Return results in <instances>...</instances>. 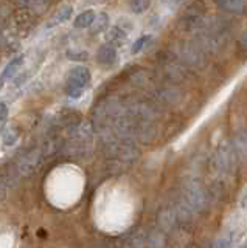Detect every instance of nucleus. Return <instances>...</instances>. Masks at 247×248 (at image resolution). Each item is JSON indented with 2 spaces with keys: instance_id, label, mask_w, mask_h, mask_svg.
Here are the masks:
<instances>
[{
  "instance_id": "19",
  "label": "nucleus",
  "mask_w": 247,
  "mask_h": 248,
  "mask_svg": "<svg viewBox=\"0 0 247 248\" xmlns=\"http://www.w3.org/2000/svg\"><path fill=\"white\" fill-rule=\"evenodd\" d=\"M244 13H247V3H246V11Z\"/></svg>"
},
{
  "instance_id": "8",
  "label": "nucleus",
  "mask_w": 247,
  "mask_h": 248,
  "mask_svg": "<svg viewBox=\"0 0 247 248\" xmlns=\"http://www.w3.org/2000/svg\"><path fill=\"white\" fill-rule=\"evenodd\" d=\"M107 28H109V16H107L106 13L97 14L95 20H94V23H92V27H90V33L92 34H99V33H103V31H106Z\"/></svg>"
},
{
  "instance_id": "17",
  "label": "nucleus",
  "mask_w": 247,
  "mask_h": 248,
  "mask_svg": "<svg viewBox=\"0 0 247 248\" xmlns=\"http://www.w3.org/2000/svg\"><path fill=\"white\" fill-rule=\"evenodd\" d=\"M212 248H230V244L227 242V240H224V239H221V240H218Z\"/></svg>"
},
{
  "instance_id": "12",
  "label": "nucleus",
  "mask_w": 247,
  "mask_h": 248,
  "mask_svg": "<svg viewBox=\"0 0 247 248\" xmlns=\"http://www.w3.org/2000/svg\"><path fill=\"white\" fill-rule=\"evenodd\" d=\"M151 6V2H148V0H135V2H132L129 5V8L132 10V13L135 14H142L145 13L148 8Z\"/></svg>"
},
{
  "instance_id": "16",
  "label": "nucleus",
  "mask_w": 247,
  "mask_h": 248,
  "mask_svg": "<svg viewBox=\"0 0 247 248\" xmlns=\"http://www.w3.org/2000/svg\"><path fill=\"white\" fill-rule=\"evenodd\" d=\"M67 54H68V58H70V59H75V61H81L82 58H84V59H87V58H89L87 51H82V53H75V50H70V51H68Z\"/></svg>"
},
{
  "instance_id": "13",
  "label": "nucleus",
  "mask_w": 247,
  "mask_h": 248,
  "mask_svg": "<svg viewBox=\"0 0 247 248\" xmlns=\"http://www.w3.org/2000/svg\"><path fill=\"white\" fill-rule=\"evenodd\" d=\"M151 41V36L149 34H145V36H140L137 39V41L132 44V48H131V53L132 54H135V53H138V51H142L145 46H146V44H148Z\"/></svg>"
},
{
  "instance_id": "1",
  "label": "nucleus",
  "mask_w": 247,
  "mask_h": 248,
  "mask_svg": "<svg viewBox=\"0 0 247 248\" xmlns=\"http://www.w3.org/2000/svg\"><path fill=\"white\" fill-rule=\"evenodd\" d=\"M90 82V70L86 65H76L68 73L67 81V95L76 99L82 95L84 89Z\"/></svg>"
},
{
  "instance_id": "15",
  "label": "nucleus",
  "mask_w": 247,
  "mask_h": 248,
  "mask_svg": "<svg viewBox=\"0 0 247 248\" xmlns=\"http://www.w3.org/2000/svg\"><path fill=\"white\" fill-rule=\"evenodd\" d=\"M8 118V106L0 101V124H3Z\"/></svg>"
},
{
  "instance_id": "7",
  "label": "nucleus",
  "mask_w": 247,
  "mask_h": 248,
  "mask_svg": "<svg viewBox=\"0 0 247 248\" xmlns=\"http://www.w3.org/2000/svg\"><path fill=\"white\" fill-rule=\"evenodd\" d=\"M95 11L94 10H86V11H82L81 14L76 16V19L73 22V25L75 28H90L92 27V23H94L95 20Z\"/></svg>"
},
{
  "instance_id": "4",
  "label": "nucleus",
  "mask_w": 247,
  "mask_h": 248,
  "mask_svg": "<svg viewBox=\"0 0 247 248\" xmlns=\"http://www.w3.org/2000/svg\"><path fill=\"white\" fill-rule=\"evenodd\" d=\"M97 59L99 62V65L103 67H112L117 62V48H114L109 44H103L98 48Z\"/></svg>"
},
{
  "instance_id": "5",
  "label": "nucleus",
  "mask_w": 247,
  "mask_h": 248,
  "mask_svg": "<svg viewBox=\"0 0 247 248\" xmlns=\"http://www.w3.org/2000/svg\"><path fill=\"white\" fill-rule=\"evenodd\" d=\"M106 39H107V42L106 44H109V45H112L114 48L115 46H121L123 44L126 42V39H128V33L125 30H121L120 27H112L111 30H109V33H107V36H106Z\"/></svg>"
},
{
  "instance_id": "9",
  "label": "nucleus",
  "mask_w": 247,
  "mask_h": 248,
  "mask_svg": "<svg viewBox=\"0 0 247 248\" xmlns=\"http://www.w3.org/2000/svg\"><path fill=\"white\" fill-rule=\"evenodd\" d=\"M204 194L199 188H190L187 191V202L193 208H202V202H204Z\"/></svg>"
},
{
  "instance_id": "14",
  "label": "nucleus",
  "mask_w": 247,
  "mask_h": 248,
  "mask_svg": "<svg viewBox=\"0 0 247 248\" xmlns=\"http://www.w3.org/2000/svg\"><path fill=\"white\" fill-rule=\"evenodd\" d=\"M10 177H11V175H0V196H2V194H5L6 191H8L10 185H11Z\"/></svg>"
},
{
  "instance_id": "6",
  "label": "nucleus",
  "mask_w": 247,
  "mask_h": 248,
  "mask_svg": "<svg viewBox=\"0 0 247 248\" xmlns=\"http://www.w3.org/2000/svg\"><path fill=\"white\" fill-rule=\"evenodd\" d=\"M73 13V8L70 5H64V6H61L59 10L53 14V17L50 19L49 22V27H56L59 25V23H63V22H67L68 19H70V16Z\"/></svg>"
},
{
  "instance_id": "3",
  "label": "nucleus",
  "mask_w": 247,
  "mask_h": 248,
  "mask_svg": "<svg viewBox=\"0 0 247 248\" xmlns=\"http://www.w3.org/2000/svg\"><path fill=\"white\" fill-rule=\"evenodd\" d=\"M22 62H24V54H17V56H14L8 62V64L5 65V68L2 70V73H0V89H2L6 82H8L10 79H13V78L17 75Z\"/></svg>"
},
{
  "instance_id": "11",
  "label": "nucleus",
  "mask_w": 247,
  "mask_h": 248,
  "mask_svg": "<svg viewBox=\"0 0 247 248\" xmlns=\"http://www.w3.org/2000/svg\"><path fill=\"white\" fill-rule=\"evenodd\" d=\"M19 138V130L16 127H8L5 132H3V137H2V143L3 146H13L14 143L17 141Z\"/></svg>"
},
{
  "instance_id": "20",
  "label": "nucleus",
  "mask_w": 247,
  "mask_h": 248,
  "mask_svg": "<svg viewBox=\"0 0 247 248\" xmlns=\"http://www.w3.org/2000/svg\"><path fill=\"white\" fill-rule=\"evenodd\" d=\"M246 202H247V194H246Z\"/></svg>"
},
{
  "instance_id": "18",
  "label": "nucleus",
  "mask_w": 247,
  "mask_h": 248,
  "mask_svg": "<svg viewBox=\"0 0 247 248\" xmlns=\"http://www.w3.org/2000/svg\"><path fill=\"white\" fill-rule=\"evenodd\" d=\"M241 46L244 50H247V31H244L243 36H241Z\"/></svg>"
},
{
  "instance_id": "2",
  "label": "nucleus",
  "mask_w": 247,
  "mask_h": 248,
  "mask_svg": "<svg viewBox=\"0 0 247 248\" xmlns=\"http://www.w3.org/2000/svg\"><path fill=\"white\" fill-rule=\"evenodd\" d=\"M45 157H47V155H45L42 147H34V149L28 151L24 157L19 160L17 168H16V174L22 175V177H27L30 174H33L34 170L42 165Z\"/></svg>"
},
{
  "instance_id": "10",
  "label": "nucleus",
  "mask_w": 247,
  "mask_h": 248,
  "mask_svg": "<svg viewBox=\"0 0 247 248\" xmlns=\"http://www.w3.org/2000/svg\"><path fill=\"white\" fill-rule=\"evenodd\" d=\"M219 8L229 13H244L246 11V2L241 0H227V2H219Z\"/></svg>"
}]
</instances>
